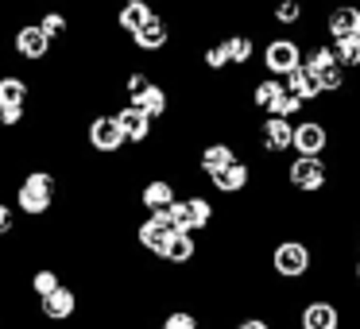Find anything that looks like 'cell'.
<instances>
[{
    "label": "cell",
    "mask_w": 360,
    "mask_h": 329,
    "mask_svg": "<svg viewBox=\"0 0 360 329\" xmlns=\"http://www.w3.org/2000/svg\"><path fill=\"white\" fill-rule=\"evenodd\" d=\"M58 194V179L51 171H27L24 182L16 186V209L24 217H43V213L55 205Z\"/></svg>",
    "instance_id": "1"
},
{
    "label": "cell",
    "mask_w": 360,
    "mask_h": 329,
    "mask_svg": "<svg viewBox=\"0 0 360 329\" xmlns=\"http://www.w3.org/2000/svg\"><path fill=\"white\" fill-rule=\"evenodd\" d=\"M302 63H306V51L295 39H287V35H275V39H267L259 47V66L267 70V78L287 82L295 70H302Z\"/></svg>",
    "instance_id": "2"
},
{
    "label": "cell",
    "mask_w": 360,
    "mask_h": 329,
    "mask_svg": "<svg viewBox=\"0 0 360 329\" xmlns=\"http://www.w3.org/2000/svg\"><path fill=\"white\" fill-rule=\"evenodd\" d=\"M310 267H314V248L306 240H279L271 248V271L279 275V279H287V283H298V279H306L310 275Z\"/></svg>",
    "instance_id": "3"
},
{
    "label": "cell",
    "mask_w": 360,
    "mask_h": 329,
    "mask_svg": "<svg viewBox=\"0 0 360 329\" xmlns=\"http://www.w3.org/2000/svg\"><path fill=\"white\" fill-rule=\"evenodd\" d=\"M167 217H171V228L174 233H202V228L213 225V202H205V198H179V202L167 209Z\"/></svg>",
    "instance_id": "4"
},
{
    "label": "cell",
    "mask_w": 360,
    "mask_h": 329,
    "mask_svg": "<svg viewBox=\"0 0 360 329\" xmlns=\"http://www.w3.org/2000/svg\"><path fill=\"white\" fill-rule=\"evenodd\" d=\"M329 182V167L326 159H302L295 155L287 167V186L298 190V194H318V190H326Z\"/></svg>",
    "instance_id": "5"
},
{
    "label": "cell",
    "mask_w": 360,
    "mask_h": 329,
    "mask_svg": "<svg viewBox=\"0 0 360 329\" xmlns=\"http://www.w3.org/2000/svg\"><path fill=\"white\" fill-rule=\"evenodd\" d=\"M86 140H89V148H94V151H101V155H120V148L128 143L112 112H101V117H94V120H89Z\"/></svg>",
    "instance_id": "6"
},
{
    "label": "cell",
    "mask_w": 360,
    "mask_h": 329,
    "mask_svg": "<svg viewBox=\"0 0 360 329\" xmlns=\"http://www.w3.org/2000/svg\"><path fill=\"white\" fill-rule=\"evenodd\" d=\"M326 148H329L326 120H298V124H295V155L321 159V151H326Z\"/></svg>",
    "instance_id": "7"
},
{
    "label": "cell",
    "mask_w": 360,
    "mask_h": 329,
    "mask_svg": "<svg viewBox=\"0 0 360 329\" xmlns=\"http://www.w3.org/2000/svg\"><path fill=\"white\" fill-rule=\"evenodd\" d=\"M171 236H174V228H171V217H167V213H151V217H143V225L136 228L140 248L151 252V256H159V259H163V248H167Z\"/></svg>",
    "instance_id": "8"
},
{
    "label": "cell",
    "mask_w": 360,
    "mask_h": 329,
    "mask_svg": "<svg viewBox=\"0 0 360 329\" xmlns=\"http://www.w3.org/2000/svg\"><path fill=\"white\" fill-rule=\"evenodd\" d=\"M259 143H264L267 155H283V151H295V120L264 117V124H259Z\"/></svg>",
    "instance_id": "9"
},
{
    "label": "cell",
    "mask_w": 360,
    "mask_h": 329,
    "mask_svg": "<svg viewBox=\"0 0 360 329\" xmlns=\"http://www.w3.org/2000/svg\"><path fill=\"white\" fill-rule=\"evenodd\" d=\"M12 51H16L24 63H43L51 55V39L39 32V24H20L12 35Z\"/></svg>",
    "instance_id": "10"
},
{
    "label": "cell",
    "mask_w": 360,
    "mask_h": 329,
    "mask_svg": "<svg viewBox=\"0 0 360 329\" xmlns=\"http://www.w3.org/2000/svg\"><path fill=\"white\" fill-rule=\"evenodd\" d=\"M298 325L302 329H341V310L329 298H310L302 306V314H298Z\"/></svg>",
    "instance_id": "11"
},
{
    "label": "cell",
    "mask_w": 360,
    "mask_h": 329,
    "mask_svg": "<svg viewBox=\"0 0 360 329\" xmlns=\"http://www.w3.org/2000/svg\"><path fill=\"white\" fill-rule=\"evenodd\" d=\"M117 124H120V132H124V140L128 143H143V140H151V128H155V120L148 117L143 109H136V105H120L117 112Z\"/></svg>",
    "instance_id": "12"
},
{
    "label": "cell",
    "mask_w": 360,
    "mask_h": 329,
    "mask_svg": "<svg viewBox=\"0 0 360 329\" xmlns=\"http://www.w3.org/2000/svg\"><path fill=\"white\" fill-rule=\"evenodd\" d=\"M326 32L333 43H345V39H360V8L352 4H341L326 16Z\"/></svg>",
    "instance_id": "13"
},
{
    "label": "cell",
    "mask_w": 360,
    "mask_h": 329,
    "mask_svg": "<svg viewBox=\"0 0 360 329\" xmlns=\"http://www.w3.org/2000/svg\"><path fill=\"white\" fill-rule=\"evenodd\" d=\"M233 163H236V148H233V143H225V140L205 143L202 155H198V167H202L205 179H217V174L225 171V167H233Z\"/></svg>",
    "instance_id": "14"
},
{
    "label": "cell",
    "mask_w": 360,
    "mask_h": 329,
    "mask_svg": "<svg viewBox=\"0 0 360 329\" xmlns=\"http://www.w3.org/2000/svg\"><path fill=\"white\" fill-rule=\"evenodd\" d=\"M39 310H43V318H47V321H70L74 314H78V290H74V287H58L51 298H43V302H39Z\"/></svg>",
    "instance_id": "15"
},
{
    "label": "cell",
    "mask_w": 360,
    "mask_h": 329,
    "mask_svg": "<svg viewBox=\"0 0 360 329\" xmlns=\"http://www.w3.org/2000/svg\"><path fill=\"white\" fill-rule=\"evenodd\" d=\"M140 202H143V209H148V213H167L174 202H179V194H174V182H167V179L143 182Z\"/></svg>",
    "instance_id": "16"
},
{
    "label": "cell",
    "mask_w": 360,
    "mask_h": 329,
    "mask_svg": "<svg viewBox=\"0 0 360 329\" xmlns=\"http://www.w3.org/2000/svg\"><path fill=\"white\" fill-rule=\"evenodd\" d=\"M151 20H155V12H151L148 0H128L124 8L117 12V27H120V32H128V35L143 32V27H148Z\"/></svg>",
    "instance_id": "17"
},
{
    "label": "cell",
    "mask_w": 360,
    "mask_h": 329,
    "mask_svg": "<svg viewBox=\"0 0 360 329\" xmlns=\"http://www.w3.org/2000/svg\"><path fill=\"white\" fill-rule=\"evenodd\" d=\"M210 182L221 190V194H244L248 182H252V167L244 163V159H236L233 167H225V171H221L217 179H210Z\"/></svg>",
    "instance_id": "18"
},
{
    "label": "cell",
    "mask_w": 360,
    "mask_h": 329,
    "mask_svg": "<svg viewBox=\"0 0 360 329\" xmlns=\"http://www.w3.org/2000/svg\"><path fill=\"white\" fill-rule=\"evenodd\" d=\"M128 105H136V109H143L151 120H159V117H167V109H171V97H167V89L159 86V82H151V86L143 89V93H136Z\"/></svg>",
    "instance_id": "19"
},
{
    "label": "cell",
    "mask_w": 360,
    "mask_h": 329,
    "mask_svg": "<svg viewBox=\"0 0 360 329\" xmlns=\"http://www.w3.org/2000/svg\"><path fill=\"white\" fill-rule=\"evenodd\" d=\"M283 86H287V93H295L302 105H310V101H318V97H326V93H321L318 74H310L306 66H302V70H295V74H290V78L283 82Z\"/></svg>",
    "instance_id": "20"
},
{
    "label": "cell",
    "mask_w": 360,
    "mask_h": 329,
    "mask_svg": "<svg viewBox=\"0 0 360 329\" xmlns=\"http://www.w3.org/2000/svg\"><path fill=\"white\" fill-rule=\"evenodd\" d=\"M27 89L20 74H0V109H27Z\"/></svg>",
    "instance_id": "21"
},
{
    "label": "cell",
    "mask_w": 360,
    "mask_h": 329,
    "mask_svg": "<svg viewBox=\"0 0 360 329\" xmlns=\"http://www.w3.org/2000/svg\"><path fill=\"white\" fill-rule=\"evenodd\" d=\"M132 43H136L140 51H148V55H151V51H163L167 43H171V27H167V20H163V16H155L148 27H143V32H136V35H132Z\"/></svg>",
    "instance_id": "22"
},
{
    "label": "cell",
    "mask_w": 360,
    "mask_h": 329,
    "mask_svg": "<svg viewBox=\"0 0 360 329\" xmlns=\"http://www.w3.org/2000/svg\"><path fill=\"white\" fill-rule=\"evenodd\" d=\"M198 256V244H194V236L190 233H174L171 240H167V248H163V259L167 264H190V259Z\"/></svg>",
    "instance_id": "23"
},
{
    "label": "cell",
    "mask_w": 360,
    "mask_h": 329,
    "mask_svg": "<svg viewBox=\"0 0 360 329\" xmlns=\"http://www.w3.org/2000/svg\"><path fill=\"white\" fill-rule=\"evenodd\" d=\"M287 97V86H283L279 78H264V82H256V93H252V105L256 109H264V112H271L275 105Z\"/></svg>",
    "instance_id": "24"
},
{
    "label": "cell",
    "mask_w": 360,
    "mask_h": 329,
    "mask_svg": "<svg viewBox=\"0 0 360 329\" xmlns=\"http://www.w3.org/2000/svg\"><path fill=\"white\" fill-rule=\"evenodd\" d=\"M225 51H229V63L233 66H248L252 63V55H256V39L252 35H229L225 39Z\"/></svg>",
    "instance_id": "25"
},
{
    "label": "cell",
    "mask_w": 360,
    "mask_h": 329,
    "mask_svg": "<svg viewBox=\"0 0 360 329\" xmlns=\"http://www.w3.org/2000/svg\"><path fill=\"white\" fill-rule=\"evenodd\" d=\"M58 287H63V279H58L55 267H39V271L32 275V290H35V298H39V302H43V298H51Z\"/></svg>",
    "instance_id": "26"
},
{
    "label": "cell",
    "mask_w": 360,
    "mask_h": 329,
    "mask_svg": "<svg viewBox=\"0 0 360 329\" xmlns=\"http://www.w3.org/2000/svg\"><path fill=\"white\" fill-rule=\"evenodd\" d=\"M306 70L310 74H326L329 66H337V55H333V47H326V43H321V47H310L306 51Z\"/></svg>",
    "instance_id": "27"
},
{
    "label": "cell",
    "mask_w": 360,
    "mask_h": 329,
    "mask_svg": "<svg viewBox=\"0 0 360 329\" xmlns=\"http://www.w3.org/2000/svg\"><path fill=\"white\" fill-rule=\"evenodd\" d=\"M333 55H337V66H341V70H360V39L333 43Z\"/></svg>",
    "instance_id": "28"
},
{
    "label": "cell",
    "mask_w": 360,
    "mask_h": 329,
    "mask_svg": "<svg viewBox=\"0 0 360 329\" xmlns=\"http://www.w3.org/2000/svg\"><path fill=\"white\" fill-rule=\"evenodd\" d=\"M271 16H275V24H283V27L298 24V20H302V0H279Z\"/></svg>",
    "instance_id": "29"
},
{
    "label": "cell",
    "mask_w": 360,
    "mask_h": 329,
    "mask_svg": "<svg viewBox=\"0 0 360 329\" xmlns=\"http://www.w3.org/2000/svg\"><path fill=\"white\" fill-rule=\"evenodd\" d=\"M202 63H205V70H225V66H233L229 63V51H225V39L221 43H210V47H205V55H202Z\"/></svg>",
    "instance_id": "30"
},
{
    "label": "cell",
    "mask_w": 360,
    "mask_h": 329,
    "mask_svg": "<svg viewBox=\"0 0 360 329\" xmlns=\"http://www.w3.org/2000/svg\"><path fill=\"white\" fill-rule=\"evenodd\" d=\"M155 329H202V321H198L190 310H171V314H167V318L159 321Z\"/></svg>",
    "instance_id": "31"
},
{
    "label": "cell",
    "mask_w": 360,
    "mask_h": 329,
    "mask_svg": "<svg viewBox=\"0 0 360 329\" xmlns=\"http://www.w3.org/2000/svg\"><path fill=\"white\" fill-rule=\"evenodd\" d=\"M39 32L47 35L51 43H55L58 35L66 32V16H63V12H43V16H39Z\"/></svg>",
    "instance_id": "32"
},
{
    "label": "cell",
    "mask_w": 360,
    "mask_h": 329,
    "mask_svg": "<svg viewBox=\"0 0 360 329\" xmlns=\"http://www.w3.org/2000/svg\"><path fill=\"white\" fill-rule=\"evenodd\" d=\"M318 82H321V93H341L345 89V70L341 66H329L326 74H318Z\"/></svg>",
    "instance_id": "33"
},
{
    "label": "cell",
    "mask_w": 360,
    "mask_h": 329,
    "mask_svg": "<svg viewBox=\"0 0 360 329\" xmlns=\"http://www.w3.org/2000/svg\"><path fill=\"white\" fill-rule=\"evenodd\" d=\"M16 228V205L12 202H0V236H8Z\"/></svg>",
    "instance_id": "34"
},
{
    "label": "cell",
    "mask_w": 360,
    "mask_h": 329,
    "mask_svg": "<svg viewBox=\"0 0 360 329\" xmlns=\"http://www.w3.org/2000/svg\"><path fill=\"white\" fill-rule=\"evenodd\" d=\"M27 117V109H0V128H20Z\"/></svg>",
    "instance_id": "35"
},
{
    "label": "cell",
    "mask_w": 360,
    "mask_h": 329,
    "mask_svg": "<svg viewBox=\"0 0 360 329\" xmlns=\"http://www.w3.org/2000/svg\"><path fill=\"white\" fill-rule=\"evenodd\" d=\"M233 329H271V321L267 318H244V321H236Z\"/></svg>",
    "instance_id": "36"
},
{
    "label": "cell",
    "mask_w": 360,
    "mask_h": 329,
    "mask_svg": "<svg viewBox=\"0 0 360 329\" xmlns=\"http://www.w3.org/2000/svg\"><path fill=\"white\" fill-rule=\"evenodd\" d=\"M352 279H356V283H360V259H356V267H352Z\"/></svg>",
    "instance_id": "37"
},
{
    "label": "cell",
    "mask_w": 360,
    "mask_h": 329,
    "mask_svg": "<svg viewBox=\"0 0 360 329\" xmlns=\"http://www.w3.org/2000/svg\"><path fill=\"white\" fill-rule=\"evenodd\" d=\"M356 259H360V240H356Z\"/></svg>",
    "instance_id": "38"
}]
</instances>
